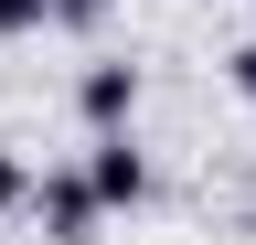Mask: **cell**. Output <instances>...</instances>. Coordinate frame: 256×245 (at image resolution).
<instances>
[{"label":"cell","instance_id":"7","mask_svg":"<svg viewBox=\"0 0 256 245\" xmlns=\"http://www.w3.org/2000/svg\"><path fill=\"white\" fill-rule=\"evenodd\" d=\"M224 85H235V96H246V107H256V32H246V43H235V53H224Z\"/></svg>","mask_w":256,"mask_h":245},{"label":"cell","instance_id":"1","mask_svg":"<svg viewBox=\"0 0 256 245\" xmlns=\"http://www.w3.org/2000/svg\"><path fill=\"white\" fill-rule=\"evenodd\" d=\"M32 224H43V245H96L107 203H96L86 160H54V171H32Z\"/></svg>","mask_w":256,"mask_h":245},{"label":"cell","instance_id":"4","mask_svg":"<svg viewBox=\"0 0 256 245\" xmlns=\"http://www.w3.org/2000/svg\"><path fill=\"white\" fill-rule=\"evenodd\" d=\"M107 21H118V0H54V21H43V32H75V43H96Z\"/></svg>","mask_w":256,"mask_h":245},{"label":"cell","instance_id":"5","mask_svg":"<svg viewBox=\"0 0 256 245\" xmlns=\"http://www.w3.org/2000/svg\"><path fill=\"white\" fill-rule=\"evenodd\" d=\"M11 213H32V160L0 149V224H11Z\"/></svg>","mask_w":256,"mask_h":245},{"label":"cell","instance_id":"3","mask_svg":"<svg viewBox=\"0 0 256 245\" xmlns=\"http://www.w3.org/2000/svg\"><path fill=\"white\" fill-rule=\"evenodd\" d=\"M139 96H150V75L128 64V53H86V75H75V117H86V139H96V128H128Z\"/></svg>","mask_w":256,"mask_h":245},{"label":"cell","instance_id":"6","mask_svg":"<svg viewBox=\"0 0 256 245\" xmlns=\"http://www.w3.org/2000/svg\"><path fill=\"white\" fill-rule=\"evenodd\" d=\"M43 21H54V0H0V43H32Z\"/></svg>","mask_w":256,"mask_h":245},{"label":"cell","instance_id":"2","mask_svg":"<svg viewBox=\"0 0 256 245\" xmlns=\"http://www.w3.org/2000/svg\"><path fill=\"white\" fill-rule=\"evenodd\" d=\"M86 181H96V203H107V213H139V203L160 192L150 149L128 139V128H96V139H86Z\"/></svg>","mask_w":256,"mask_h":245}]
</instances>
